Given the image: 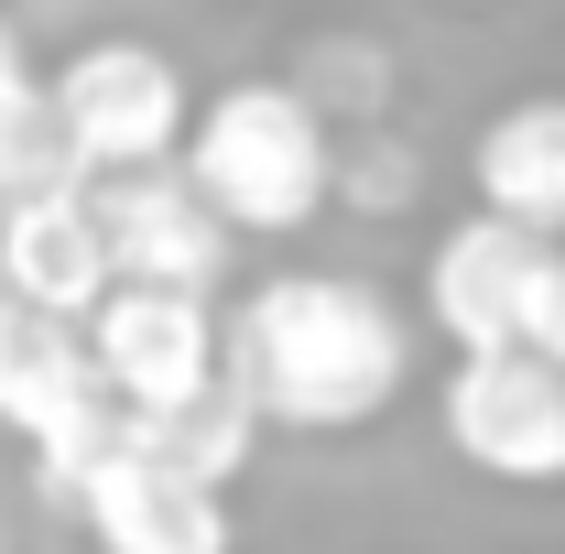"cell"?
Segmentation results:
<instances>
[{"label": "cell", "mask_w": 565, "mask_h": 554, "mask_svg": "<svg viewBox=\"0 0 565 554\" xmlns=\"http://www.w3.org/2000/svg\"><path fill=\"white\" fill-rule=\"evenodd\" d=\"M228 370L282 435H359L414 381V327L359 273H262L228 316Z\"/></svg>", "instance_id": "obj_1"}, {"label": "cell", "mask_w": 565, "mask_h": 554, "mask_svg": "<svg viewBox=\"0 0 565 554\" xmlns=\"http://www.w3.org/2000/svg\"><path fill=\"white\" fill-rule=\"evenodd\" d=\"M174 163L217 196V217L239 239H294V228H316L338 207V131H327V98L305 76H239V87H217Z\"/></svg>", "instance_id": "obj_2"}, {"label": "cell", "mask_w": 565, "mask_h": 554, "mask_svg": "<svg viewBox=\"0 0 565 554\" xmlns=\"http://www.w3.org/2000/svg\"><path fill=\"white\" fill-rule=\"evenodd\" d=\"M0 424L22 435L33 489H44L55 511H76V489L98 479V457H109L120 424H131V403L98 381L87 316H55V305L0 294Z\"/></svg>", "instance_id": "obj_3"}, {"label": "cell", "mask_w": 565, "mask_h": 554, "mask_svg": "<svg viewBox=\"0 0 565 554\" xmlns=\"http://www.w3.org/2000/svg\"><path fill=\"white\" fill-rule=\"evenodd\" d=\"M446 446L500 489H565V359L544 338L522 348H457L435 392Z\"/></svg>", "instance_id": "obj_4"}, {"label": "cell", "mask_w": 565, "mask_h": 554, "mask_svg": "<svg viewBox=\"0 0 565 554\" xmlns=\"http://www.w3.org/2000/svg\"><path fill=\"white\" fill-rule=\"evenodd\" d=\"M555 283H565L555 228H522V217L479 207L424 251V327L446 348H522V338H544Z\"/></svg>", "instance_id": "obj_5"}, {"label": "cell", "mask_w": 565, "mask_h": 554, "mask_svg": "<svg viewBox=\"0 0 565 554\" xmlns=\"http://www.w3.org/2000/svg\"><path fill=\"white\" fill-rule=\"evenodd\" d=\"M44 87H55V120H66V141H76V163H87V174L174 163L185 131H196V98H185L174 55H163V44H141V33H98V44H76Z\"/></svg>", "instance_id": "obj_6"}, {"label": "cell", "mask_w": 565, "mask_h": 554, "mask_svg": "<svg viewBox=\"0 0 565 554\" xmlns=\"http://www.w3.org/2000/svg\"><path fill=\"white\" fill-rule=\"evenodd\" d=\"M87 348L131 414H163L228 370V327L207 316V283H109L87 305Z\"/></svg>", "instance_id": "obj_7"}, {"label": "cell", "mask_w": 565, "mask_h": 554, "mask_svg": "<svg viewBox=\"0 0 565 554\" xmlns=\"http://www.w3.org/2000/svg\"><path fill=\"white\" fill-rule=\"evenodd\" d=\"M76 522L98 554H239V522H228V489L174 468L163 446H141L120 424V446L98 457V479L76 489Z\"/></svg>", "instance_id": "obj_8"}, {"label": "cell", "mask_w": 565, "mask_h": 554, "mask_svg": "<svg viewBox=\"0 0 565 554\" xmlns=\"http://www.w3.org/2000/svg\"><path fill=\"white\" fill-rule=\"evenodd\" d=\"M98 228H109V262L120 283H217L228 273V217L185 163H131V174H87Z\"/></svg>", "instance_id": "obj_9"}, {"label": "cell", "mask_w": 565, "mask_h": 554, "mask_svg": "<svg viewBox=\"0 0 565 554\" xmlns=\"http://www.w3.org/2000/svg\"><path fill=\"white\" fill-rule=\"evenodd\" d=\"M109 283H120V262H109V228H98L87 185H44V196H11L0 207V294L87 316Z\"/></svg>", "instance_id": "obj_10"}, {"label": "cell", "mask_w": 565, "mask_h": 554, "mask_svg": "<svg viewBox=\"0 0 565 554\" xmlns=\"http://www.w3.org/2000/svg\"><path fill=\"white\" fill-rule=\"evenodd\" d=\"M468 185H479V207L565 239V98H511L468 141Z\"/></svg>", "instance_id": "obj_11"}, {"label": "cell", "mask_w": 565, "mask_h": 554, "mask_svg": "<svg viewBox=\"0 0 565 554\" xmlns=\"http://www.w3.org/2000/svg\"><path fill=\"white\" fill-rule=\"evenodd\" d=\"M44 185H87V163H76L66 120H55V87L11 76L0 87V207L11 196H44Z\"/></svg>", "instance_id": "obj_12"}, {"label": "cell", "mask_w": 565, "mask_h": 554, "mask_svg": "<svg viewBox=\"0 0 565 554\" xmlns=\"http://www.w3.org/2000/svg\"><path fill=\"white\" fill-rule=\"evenodd\" d=\"M338 196H349V207H403V196H414V152L392 131L338 141Z\"/></svg>", "instance_id": "obj_13"}, {"label": "cell", "mask_w": 565, "mask_h": 554, "mask_svg": "<svg viewBox=\"0 0 565 554\" xmlns=\"http://www.w3.org/2000/svg\"><path fill=\"white\" fill-rule=\"evenodd\" d=\"M544 348L565 359V283H555V305H544Z\"/></svg>", "instance_id": "obj_14"}, {"label": "cell", "mask_w": 565, "mask_h": 554, "mask_svg": "<svg viewBox=\"0 0 565 554\" xmlns=\"http://www.w3.org/2000/svg\"><path fill=\"white\" fill-rule=\"evenodd\" d=\"M11 76H22V44H11V22H0V87H11Z\"/></svg>", "instance_id": "obj_15"}, {"label": "cell", "mask_w": 565, "mask_h": 554, "mask_svg": "<svg viewBox=\"0 0 565 554\" xmlns=\"http://www.w3.org/2000/svg\"><path fill=\"white\" fill-rule=\"evenodd\" d=\"M457 11H479V0H457Z\"/></svg>", "instance_id": "obj_16"}, {"label": "cell", "mask_w": 565, "mask_h": 554, "mask_svg": "<svg viewBox=\"0 0 565 554\" xmlns=\"http://www.w3.org/2000/svg\"><path fill=\"white\" fill-rule=\"evenodd\" d=\"M0 544H11V533H0Z\"/></svg>", "instance_id": "obj_17"}]
</instances>
